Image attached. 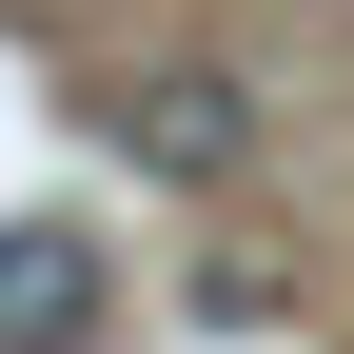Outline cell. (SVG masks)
<instances>
[{"label": "cell", "instance_id": "cell-1", "mask_svg": "<svg viewBox=\"0 0 354 354\" xmlns=\"http://www.w3.org/2000/svg\"><path fill=\"white\" fill-rule=\"evenodd\" d=\"M118 158H138L158 177V197H236V177H256V79L236 59H158V79H118Z\"/></svg>", "mask_w": 354, "mask_h": 354}, {"label": "cell", "instance_id": "cell-2", "mask_svg": "<svg viewBox=\"0 0 354 354\" xmlns=\"http://www.w3.org/2000/svg\"><path fill=\"white\" fill-rule=\"evenodd\" d=\"M99 335V236L79 216H0V354H79Z\"/></svg>", "mask_w": 354, "mask_h": 354}]
</instances>
